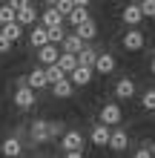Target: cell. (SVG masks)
I'll use <instances>...</instances> for the list:
<instances>
[{
    "instance_id": "6da1fadb",
    "label": "cell",
    "mask_w": 155,
    "mask_h": 158,
    "mask_svg": "<svg viewBox=\"0 0 155 158\" xmlns=\"http://www.w3.org/2000/svg\"><path fill=\"white\" fill-rule=\"evenodd\" d=\"M35 104H38L35 89L29 86V83H17V89H14V106L23 109V112H29V109H35Z\"/></svg>"
},
{
    "instance_id": "7a4b0ae2",
    "label": "cell",
    "mask_w": 155,
    "mask_h": 158,
    "mask_svg": "<svg viewBox=\"0 0 155 158\" xmlns=\"http://www.w3.org/2000/svg\"><path fill=\"white\" fill-rule=\"evenodd\" d=\"M144 43H147V35H144L138 26H129V32H124V38H121V46L126 52H141Z\"/></svg>"
},
{
    "instance_id": "3957f363",
    "label": "cell",
    "mask_w": 155,
    "mask_h": 158,
    "mask_svg": "<svg viewBox=\"0 0 155 158\" xmlns=\"http://www.w3.org/2000/svg\"><path fill=\"white\" fill-rule=\"evenodd\" d=\"M84 144H86V138H84V132H78V129H66V132L60 135V150H63V152H69V150H84Z\"/></svg>"
},
{
    "instance_id": "277c9868",
    "label": "cell",
    "mask_w": 155,
    "mask_h": 158,
    "mask_svg": "<svg viewBox=\"0 0 155 158\" xmlns=\"http://www.w3.org/2000/svg\"><path fill=\"white\" fill-rule=\"evenodd\" d=\"M52 95L58 98V101L72 98V95H75V83H72V78H69V75H63L60 81H55V83H52Z\"/></svg>"
},
{
    "instance_id": "5b68a950",
    "label": "cell",
    "mask_w": 155,
    "mask_h": 158,
    "mask_svg": "<svg viewBox=\"0 0 155 158\" xmlns=\"http://www.w3.org/2000/svg\"><path fill=\"white\" fill-rule=\"evenodd\" d=\"M0 155H3V158H20V155H23V144H20V138H17V135L3 138V144H0Z\"/></svg>"
},
{
    "instance_id": "8992f818",
    "label": "cell",
    "mask_w": 155,
    "mask_h": 158,
    "mask_svg": "<svg viewBox=\"0 0 155 158\" xmlns=\"http://www.w3.org/2000/svg\"><path fill=\"white\" fill-rule=\"evenodd\" d=\"M121 118H124V112H121V106H118V104H106L101 109V115H98V121L106 124V127H118V124H121Z\"/></svg>"
},
{
    "instance_id": "52a82bcc",
    "label": "cell",
    "mask_w": 155,
    "mask_h": 158,
    "mask_svg": "<svg viewBox=\"0 0 155 158\" xmlns=\"http://www.w3.org/2000/svg\"><path fill=\"white\" fill-rule=\"evenodd\" d=\"M109 150L112 152H124L126 147H129V135H126V129H121V127H115L112 132H109Z\"/></svg>"
},
{
    "instance_id": "ba28073f",
    "label": "cell",
    "mask_w": 155,
    "mask_h": 158,
    "mask_svg": "<svg viewBox=\"0 0 155 158\" xmlns=\"http://www.w3.org/2000/svg\"><path fill=\"white\" fill-rule=\"evenodd\" d=\"M29 138H32V141L35 144H46L49 141V121H32V124H29Z\"/></svg>"
},
{
    "instance_id": "9c48e42d",
    "label": "cell",
    "mask_w": 155,
    "mask_h": 158,
    "mask_svg": "<svg viewBox=\"0 0 155 158\" xmlns=\"http://www.w3.org/2000/svg\"><path fill=\"white\" fill-rule=\"evenodd\" d=\"M135 92H138V86H135L132 78H118V83H115V95H118V101H132Z\"/></svg>"
},
{
    "instance_id": "30bf717a",
    "label": "cell",
    "mask_w": 155,
    "mask_h": 158,
    "mask_svg": "<svg viewBox=\"0 0 155 158\" xmlns=\"http://www.w3.org/2000/svg\"><path fill=\"white\" fill-rule=\"evenodd\" d=\"M141 20H144L141 3H129V6H124V9H121V23H126V26H138Z\"/></svg>"
},
{
    "instance_id": "8fae6325",
    "label": "cell",
    "mask_w": 155,
    "mask_h": 158,
    "mask_svg": "<svg viewBox=\"0 0 155 158\" xmlns=\"http://www.w3.org/2000/svg\"><path fill=\"white\" fill-rule=\"evenodd\" d=\"M58 58H60V49H58V43H43L40 49H38V60H40V66L58 63Z\"/></svg>"
},
{
    "instance_id": "7c38bea8",
    "label": "cell",
    "mask_w": 155,
    "mask_h": 158,
    "mask_svg": "<svg viewBox=\"0 0 155 158\" xmlns=\"http://www.w3.org/2000/svg\"><path fill=\"white\" fill-rule=\"evenodd\" d=\"M43 43H49V29H46L43 23H35V26H29V46L40 49Z\"/></svg>"
},
{
    "instance_id": "4fadbf2b",
    "label": "cell",
    "mask_w": 155,
    "mask_h": 158,
    "mask_svg": "<svg viewBox=\"0 0 155 158\" xmlns=\"http://www.w3.org/2000/svg\"><path fill=\"white\" fill-rule=\"evenodd\" d=\"M115 55H109V52H98V60H95V72L98 75H112L115 72Z\"/></svg>"
},
{
    "instance_id": "5bb4252c",
    "label": "cell",
    "mask_w": 155,
    "mask_h": 158,
    "mask_svg": "<svg viewBox=\"0 0 155 158\" xmlns=\"http://www.w3.org/2000/svg\"><path fill=\"white\" fill-rule=\"evenodd\" d=\"M38 20L46 26V29H52V26H63V23H66V17H63L55 6H46V9H43V15L38 17Z\"/></svg>"
},
{
    "instance_id": "9a60e30c",
    "label": "cell",
    "mask_w": 155,
    "mask_h": 158,
    "mask_svg": "<svg viewBox=\"0 0 155 158\" xmlns=\"http://www.w3.org/2000/svg\"><path fill=\"white\" fill-rule=\"evenodd\" d=\"M38 9H35L32 3H26L23 9H17V23H20L23 26V29H29V26H35V23H38Z\"/></svg>"
},
{
    "instance_id": "2e32d148",
    "label": "cell",
    "mask_w": 155,
    "mask_h": 158,
    "mask_svg": "<svg viewBox=\"0 0 155 158\" xmlns=\"http://www.w3.org/2000/svg\"><path fill=\"white\" fill-rule=\"evenodd\" d=\"M84 46H86V40L80 38L78 32H66V38H63L60 49H63V52H72V55H78L80 49H84Z\"/></svg>"
},
{
    "instance_id": "e0dca14e",
    "label": "cell",
    "mask_w": 155,
    "mask_h": 158,
    "mask_svg": "<svg viewBox=\"0 0 155 158\" xmlns=\"http://www.w3.org/2000/svg\"><path fill=\"white\" fill-rule=\"evenodd\" d=\"M69 78H72V83H75V86H86L89 81L95 78V69L92 66H75V72H69Z\"/></svg>"
},
{
    "instance_id": "ac0fdd59",
    "label": "cell",
    "mask_w": 155,
    "mask_h": 158,
    "mask_svg": "<svg viewBox=\"0 0 155 158\" xmlns=\"http://www.w3.org/2000/svg\"><path fill=\"white\" fill-rule=\"evenodd\" d=\"M109 132H112V127H106V124L98 121V124L92 127V132H89V138H92L95 147H106V144H109Z\"/></svg>"
},
{
    "instance_id": "d6986e66",
    "label": "cell",
    "mask_w": 155,
    "mask_h": 158,
    "mask_svg": "<svg viewBox=\"0 0 155 158\" xmlns=\"http://www.w3.org/2000/svg\"><path fill=\"white\" fill-rule=\"evenodd\" d=\"M26 83L38 92V89H46L49 86V81H46V72H43V66H38V69H32L29 75H26Z\"/></svg>"
},
{
    "instance_id": "ffe728a7",
    "label": "cell",
    "mask_w": 155,
    "mask_h": 158,
    "mask_svg": "<svg viewBox=\"0 0 155 158\" xmlns=\"http://www.w3.org/2000/svg\"><path fill=\"white\" fill-rule=\"evenodd\" d=\"M84 20H89V6H75V9L66 15V23L72 26V29H75V26H80Z\"/></svg>"
},
{
    "instance_id": "44dd1931",
    "label": "cell",
    "mask_w": 155,
    "mask_h": 158,
    "mask_svg": "<svg viewBox=\"0 0 155 158\" xmlns=\"http://www.w3.org/2000/svg\"><path fill=\"white\" fill-rule=\"evenodd\" d=\"M75 32H78L86 43H89V40H95V38H98V23L92 20V17H89V20H84L80 26H75Z\"/></svg>"
},
{
    "instance_id": "7402d4cb",
    "label": "cell",
    "mask_w": 155,
    "mask_h": 158,
    "mask_svg": "<svg viewBox=\"0 0 155 158\" xmlns=\"http://www.w3.org/2000/svg\"><path fill=\"white\" fill-rule=\"evenodd\" d=\"M95 60H98V49H92V46H84V49L78 52V63L80 66H92L95 69Z\"/></svg>"
},
{
    "instance_id": "603a6c76",
    "label": "cell",
    "mask_w": 155,
    "mask_h": 158,
    "mask_svg": "<svg viewBox=\"0 0 155 158\" xmlns=\"http://www.w3.org/2000/svg\"><path fill=\"white\" fill-rule=\"evenodd\" d=\"M58 66H60L63 72H66V75H69V72H75V66H78V55H72V52H63V49H60Z\"/></svg>"
},
{
    "instance_id": "cb8c5ba5",
    "label": "cell",
    "mask_w": 155,
    "mask_h": 158,
    "mask_svg": "<svg viewBox=\"0 0 155 158\" xmlns=\"http://www.w3.org/2000/svg\"><path fill=\"white\" fill-rule=\"evenodd\" d=\"M0 32H3V35H6L9 40H20V38H23V26L17 23V20L6 23V26H3V29H0Z\"/></svg>"
},
{
    "instance_id": "d4e9b609",
    "label": "cell",
    "mask_w": 155,
    "mask_h": 158,
    "mask_svg": "<svg viewBox=\"0 0 155 158\" xmlns=\"http://www.w3.org/2000/svg\"><path fill=\"white\" fill-rule=\"evenodd\" d=\"M43 72H46V81H49V86H52L55 81H60L63 75H66V72H63V69L58 66V63H49V66H43Z\"/></svg>"
},
{
    "instance_id": "484cf974",
    "label": "cell",
    "mask_w": 155,
    "mask_h": 158,
    "mask_svg": "<svg viewBox=\"0 0 155 158\" xmlns=\"http://www.w3.org/2000/svg\"><path fill=\"white\" fill-rule=\"evenodd\" d=\"M141 106H144V112H155V89H147L141 95Z\"/></svg>"
},
{
    "instance_id": "4316f807",
    "label": "cell",
    "mask_w": 155,
    "mask_h": 158,
    "mask_svg": "<svg viewBox=\"0 0 155 158\" xmlns=\"http://www.w3.org/2000/svg\"><path fill=\"white\" fill-rule=\"evenodd\" d=\"M12 20H17V12H14L9 3L0 6V26H6V23H12Z\"/></svg>"
},
{
    "instance_id": "83f0119b",
    "label": "cell",
    "mask_w": 155,
    "mask_h": 158,
    "mask_svg": "<svg viewBox=\"0 0 155 158\" xmlns=\"http://www.w3.org/2000/svg\"><path fill=\"white\" fill-rule=\"evenodd\" d=\"M63 38H66V26H52L49 29V43H63Z\"/></svg>"
},
{
    "instance_id": "f1b7e54d",
    "label": "cell",
    "mask_w": 155,
    "mask_h": 158,
    "mask_svg": "<svg viewBox=\"0 0 155 158\" xmlns=\"http://www.w3.org/2000/svg\"><path fill=\"white\" fill-rule=\"evenodd\" d=\"M63 132H66V129H63L60 121H49V141H52V138H60Z\"/></svg>"
},
{
    "instance_id": "f546056e",
    "label": "cell",
    "mask_w": 155,
    "mask_h": 158,
    "mask_svg": "<svg viewBox=\"0 0 155 158\" xmlns=\"http://www.w3.org/2000/svg\"><path fill=\"white\" fill-rule=\"evenodd\" d=\"M55 9H58V12H60L63 17H66V15L72 12V9H75V3H72V0H58V3H55Z\"/></svg>"
},
{
    "instance_id": "4dcf8cb0",
    "label": "cell",
    "mask_w": 155,
    "mask_h": 158,
    "mask_svg": "<svg viewBox=\"0 0 155 158\" xmlns=\"http://www.w3.org/2000/svg\"><path fill=\"white\" fill-rule=\"evenodd\" d=\"M141 12L144 17H155V0H141Z\"/></svg>"
},
{
    "instance_id": "1f68e13d",
    "label": "cell",
    "mask_w": 155,
    "mask_h": 158,
    "mask_svg": "<svg viewBox=\"0 0 155 158\" xmlns=\"http://www.w3.org/2000/svg\"><path fill=\"white\" fill-rule=\"evenodd\" d=\"M12 46H14V40H9L3 32H0V55H9L12 52Z\"/></svg>"
},
{
    "instance_id": "d6a6232c",
    "label": "cell",
    "mask_w": 155,
    "mask_h": 158,
    "mask_svg": "<svg viewBox=\"0 0 155 158\" xmlns=\"http://www.w3.org/2000/svg\"><path fill=\"white\" fill-rule=\"evenodd\" d=\"M132 158H155V152H149L147 147H141V150H135V155Z\"/></svg>"
},
{
    "instance_id": "836d02e7",
    "label": "cell",
    "mask_w": 155,
    "mask_h": 158,
    "mask_svg": "<svg viewBox=\"0 0 155 158\" xmlns=\"http://www.w3.org/2000/svg\"><path fill=\"white\" fill-rule=\"evenodd\" d=\"M63 158H86L84 150H69V152H63Z\"/></svg>"
},
{
    "instance_id": "e575fe53",
    "label": "cell",
    "mask_w": 155,
    "mask_h": 158,
    "mask_svg": "<svg viewBox=\"0 0 155 158\" xmlns=\"http://www.w3.org/2000/svg\"><path fill=\"white\" fill-rule=\"evenodd\" d=\"M26 3H32V0H9V6H12L14 12H17V9H23Z\"/></svg>"
},
{
    "instance_id": "d590c367",
    "label": "cell",
    "mask_w": 155,
    "mask_h": 158,
    "mask_svg": "<svg viewBox=\"0 0 155 158\" xmlns=\"http://www.w3.org/2000/svg\"><path fill=\"white\" fill-rule=\"evenodd\" d=\"M141 147H147L149 152H155V141H152V138H147V141H141Z\"/></svg>"
},
{
    "instance_id": "8d00e7d4",
    "label": "cell",
    "mask_w": 155,
    "mask_h": 158,
    "mask_svg": "<svg viewBox=\"0 0 155 158\" xmlns=\"http://www.w3.org/2000/svg\"><path fill=\"white\" fill-rule=\"evenodd\" d=\"M72 3H75V6H89L92 0H72Z\"/></svg>"
},
{
    "instance_id": "74e56055",
    "label": "cell",
    "mask_w": 155,
    "mask_h": 158,
    "mask_svg": "<svg viewBox=\"0 0 155 158\" xmlns=\"http://www.w3.org/2000/svg\"><path fill=\"white\" fill-rule=\"evenodd\" d=\"M149 72H152V75H155V58H152V63H149Z\"/></svg>"
},
{
    "instance_id": "f35d334b",
    "label": "cell",
    "mask_w": 155,
    "mask_h": 158,
    "mask_svg": "<svg viewBox=\"0 0 155 158\" xmlns=\"http://www.w3.org/2000/svg\"><path fill=\"white\" fill-rule=\"evenodd\" d=\"M43 3H46V6H55V3H58V0H43Z\"/></svg>"
}]
</instances>
